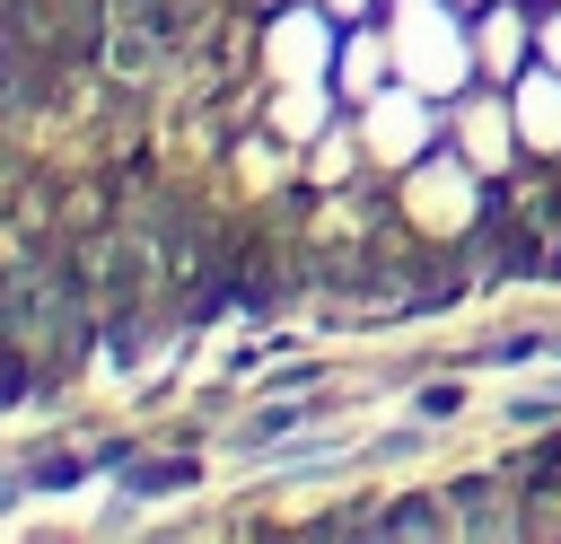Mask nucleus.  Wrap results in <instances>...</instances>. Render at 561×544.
<instances>
[{"label":"nucleus","instance_id":"obj_1","mask_svg":"<svg viewBox=\"0 0 561 544\" xmlns=\"http://www.w3.org/2000/svg\"><path fill=\"white\" fill-rule=\"evenodd\" d=\"M35 351H26V333H0V404H18L26 386H35V369H26Z\"/></svg>","mask_w":561,"mask_h":544},{"label":"nucleus","instance_id":"obj_2","mask_svg":"<svg viewBox=\"0 0 561 544\" xmlns=\"http://www.w3.org/2000/svg\"><path fill=\"white\" fill-rule=\"evenodd\" d=\"M175 483H193L184 456H175V465H131V491H175Z\"/></svg>","mask_w":561,"mask_h":544}]
</instances>
